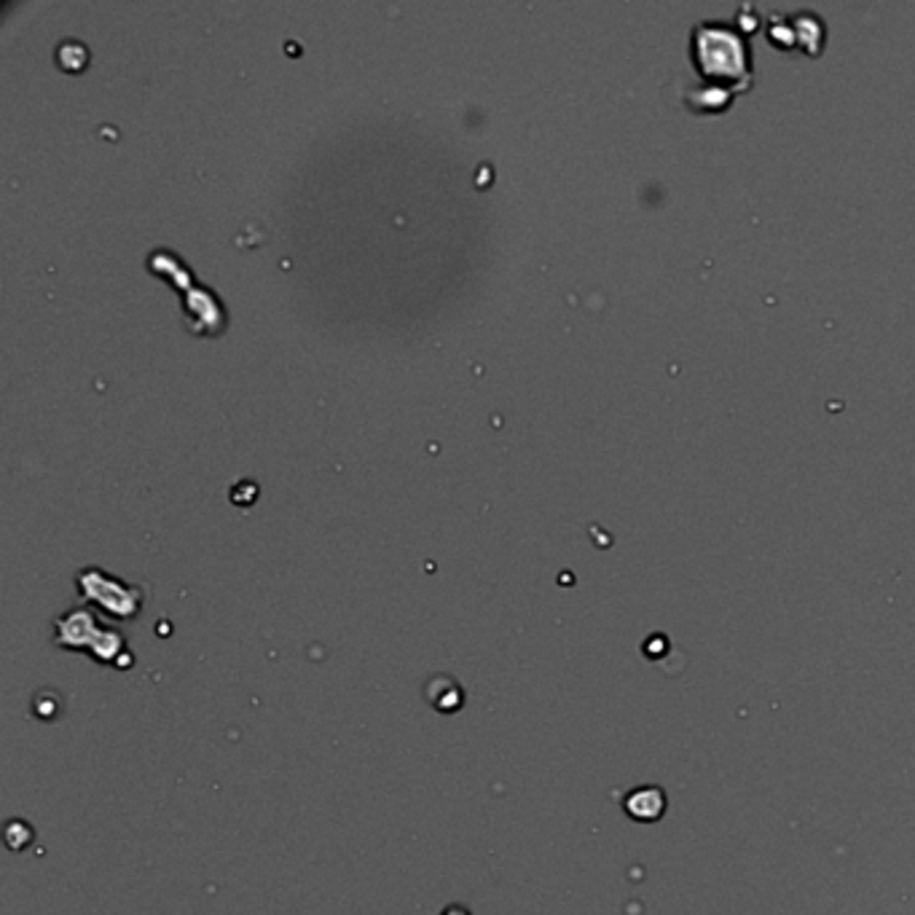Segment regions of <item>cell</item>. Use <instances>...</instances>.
I'll use <instances>...</instances> for the list:
<instances>
[{"label": "cell", "mask_w": 915, "mask_h": 915, "mask_svg": "<svg viewBox=\"0 0 915 915\" xmlns=\"http://www.w3.org/2000/svg\"><path fill=\"white\" fill-rule=\"evenodd\" d=\"M693 60H696L706 87L717 89V94L747 89L749 78H752L744 33L727 25V22L709 20L696 25V30H693Z\"/></svg>", "instance_id": "1"}, {"label": "cell", "mask_w": 915, "mask_h": 915, "mask_svg": "<svg viewBox=\"0 0 915 915\" xmlns=\"http://www.w3.org/2000/svg\"><path fill=\"white\" fill-rule=\"evenodd\" d=\"M78 589H81V596L87 602L98 604L108 618L134 620L140 609H143V591L121 583L116 578H108V575L98 572V569L78 575Z\"/></svg>", "instance_id": "2"}, {"label": "cell", "mask_w": 915, "mask_h": 915, "mask_svg": "<svg viewBox=\"0 0 915 915\" xmlns=\"http://www.w3.org/2000/svg\"><path fill=\"white\" fill-rule=\"evenodd\" d=\"M105 626L98 623L92 609H70L54 620V645L73 653H89Z\"/></svg>", "instance_id": "3"}, {"label": "cell", "mask_w": 915, "mask_h": 915, "mask_svg": "<svg viewBox=\"0 0 915 915\" xmlns=\"http://www.w3.org/2000/svg\"><path fill=\"white\" fill-rule=\"evenodd\" d=\"M425 698L438 714H456L465 706V691L451 674H433L425 682Z\"/></svg>", "instance_id": "4"}, {"label": "cell", "mask_w": 915, "mask_h": 915, "mask_svg": "<svg viewBox=\"0 0 915 915\" xmlns=\"http://www.w3.org/2000/svg\"><path fill=\"white\" fill-rule=\"evenodd\" d=\"M623 811L634 822L653 824L666 813V792L660 787H636L626 795Z\"/></svg>", "instance_id": "5"}, {"label": "cell", "mask_w": 915, "mask_h": 915, "mask_svg": "<svg viewBox=\"0 0 915 915\" xmlns=\"http://www.w3.org/2000/svg\"><path fill=\"white\" fill-rule=\"evenodd\" d=\"M440 915H473V913L467 911L465 905H449V907H443V913Z\"/></svg>", "instance_id": "6"}]
</instances>
